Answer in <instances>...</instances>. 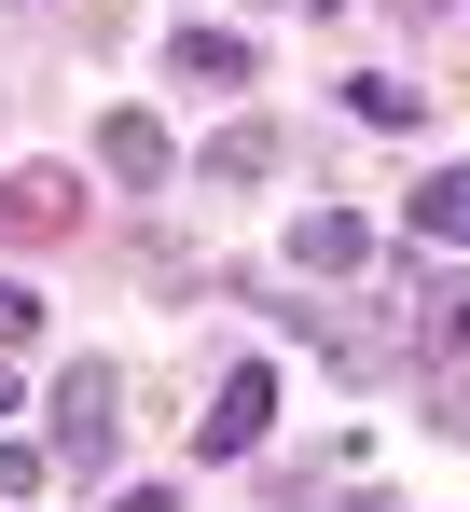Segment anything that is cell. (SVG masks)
<instances>
[{
    "label": "cell",
    "instance_id": "obj_4",
    "mask_svg": "<svg viewBox=\"0 0 470 512\" xmlns=\"http://www.w3.org/2000/svg\"><path fill=\"white\" fill-rule=\"evenodd\" d=\"M360 250H374L360 208H305V222H291V263H360Z\"/></svg>",
    "mask_w": 470,
    "mask_h": 512
},
{
    "label": "cell",
    "instance_id": "obj_5",
    "mask_svg": "<svg viewBox=\"0 0 470 512\" xmlns=\"http://www.w3.org/2000/svg\"><path fill=\"white\" fill-rule=\"evenodd\" d=\"M277 416V374H263V360H249V374H235L222 388V416H208V457H235V443H249V429Z\"/></svg>",
    "mask_w": 470,
    "mask_h": 512
},
{
    "label": "cell",
    "instance_id": "obj_1",
    "mask_svg": "<svg viewBox=\"0 0 470 512\" xmlns=\"http://www.w3.org/2000/svg\"><path fill=\"white\" fill-rule=\"evenodd\" d=\"M56 457H70V471L111 457V360H70V388H56Z\"/></svg>",
    "mask_w": 470,
    "mask_h": 512
},
{
    "label": "cell",
    "instance_id": "obj_7",
    "mask_svg": "<svg viewBox=\"0 0 470 512\" xmlns=\"http://www.w3.org/2000/svg\"><path fill=\"white\" fill-rule=\"evenodd\" d=\"M111 512H180V499H166V485H139V499H111Z\"/></svg>",
    "mask_w": 470,
    "mask_h": 512
},
{
    "label": "cell",
    "instance_id": "obj_8",
    "mask_svg": "<svg viewBox=\"0 0 470 512\" xmlns=\"http://www.w3.org/2000/svg\"><path fill=\"white\" fill-rule=\"evenodd\" d=\"M346 512H401V499H346Z\"/></svg>",
    "mask_w": 470,
    "mask_h": 512
},
{
    "label": "cell",
    "instance_id": "obj_2",
    "mask_svg": "<svg viewBox=\"0 0 470 512\" xmlns=\"http://www.w3.org/2000/svg\"><path fill=\"white\" fill-rule=\"evenodd\" d=\"M166 70H180V84H249V42H235V28H180Z\"/></svg>",
    "mask_w": 470,
    "mask_h": 512
},
{
    "label": "cell",
    "instance_id": "obj_3",
    "mask_svg": "<svg viewBox=\"0 0 470 512\" xmlns=\"http://www.w3.org/2000/svg\"><path fill=\"white\" fill-rule=\"evenodd\" d=\"M415 236H429V250H470V167L415 180Z\"/></svg>",
    "mask_w": 470,
    "mask_h": 512
},
{
    "label": "cell",
    "instance_id": "obj_6",
    "mask_svg": "<svg viewBox=\"0 0 470 512\" xmlns=\"http://www.w3.org/2000/svg\"><path fill=\"white\" fill-rule=\"evenodd\" d=\"M97 153H111L125 180H166V125H153V111H111V139H97Z\"/></svg>",
    "mask_w": 470,
    "mask_h": 512
}]
</instances>
